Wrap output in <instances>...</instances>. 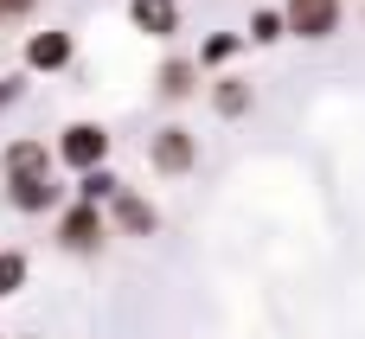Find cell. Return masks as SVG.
<instances>
[{
  "mask_svg": "<svg viewBox=\"0 0 365 339\" xmlns=\"http://www.w3.org/2000/svg\"><path fill=\"white\" fill-rule=\"evenodd\" d=\"M109 237H115V224H109V205L71 199L64 212H51V244H58L64 256H96Z\"/></svg>",
  "mask_w": 365,
  "mask_h": 339,
  "instance_id": "cell-1",
  "label": "cell"
},
{
  "mask_svg": "<svg viewBox=\"0 0 365 339\" xmlns=\"http://www.w3.org/2000/svg\"><path fill=\"white\" fill-rule=\"evenodd\" d=\"M199 135L186 128V122H167V128H154L148 135V167L160 173V179H180V173H199Z\"/></svg>",
  "mask_w": 365,
  "mask_h": 339,
  "instance_id": "cell-2",
  "label": "cell"
},
{
  "mask_svg": "<svg viewBox=\"0 0 365 339\" xmlns=\"http://www.w3.org/2000/svg\"><path fill=\"white\" fill-rule=\"evenodd\" d=\"M109 128L103 122H64L58 128V167H71V173H90V167H109Z\"/></svg>",
  "mask_w": 365,
  "mask_h": 339,
  "instance_id": "cell-3",
  "label": "cell"
},
{
  "mask_svg": "<svg viewBox=\"0 0 365 339\" xmlns=\"http://www.w3.org/2000/svg\"><path fill=\"white\" fill-rule=\"evenodd\" d=\"M282 13H289V38L302 45H327L346 26V0H282Z\"/></svg>",
  "mask_w": 365,
  "mask_h": 339,
  "instance_id": "cell-4",
  "label": "cell"
},
{
  "mask_svg": "<svg viewBox=\"0 0 365 339\" xmlns=\"http://www.w3.org/2000/svg\"><path fill=\"white\" fill-rule=\"evenodd\" d=\"M6 205L19 218H45V212H64L71 199H64V186L51 173H19V179H6Z\"/></svg>",
  "mask_w": 365,
  "mask_h": 339,
  "instance_id": "cell-5",
  "label": "cell"
},
{
  "mask_svg": "<svg viewBox=\"0 0 365 339\" xmlns=\"http://www.w3.org/2000/svg\"><path fill=\"white\" fill-rule=\"evenodd\" d=\"M19 58H26V71H45V77H51V71H64V64L77 58V38H71L64 26H45V32H32V38H26V51H19Z\"/></svg>",
  "mask_w": 365,
  "mask_h": 339,
  "instance_id": "cell-6",
  "label": "cell"
},
{
  "mask_svg": "<svg viewBox=\"0 0 365 339\" xmlns=\"http://www.w3.org/2000/svg\"><path fill=\"white\" fill-rule=\"evenodd\" d=\"M205 90V64L199 58H167L160 71H154V96L160 103H192Z\"/></svg>",
  "mask_w": 365,
  "mask_h": 339,
  "instance_id": "cell-7",
  "label": "cell"
},
{
  "mask_svg": "<svg viewBox=\"0 0 365 339\" xmlns=\"http://www.w3.org/2000/svg\"><path fill=\"white\" fill-rule=\"evenodd\" d=\"M109 224H115V237H160V205L154 199H141V192H122L115 205H109Z\"/></svg>",
  "mask_w": 365,
  "mask_h": 339,
  "instance_id": "cell-8",
  "label": "cell"
},
{
  "mask_svg": "<svg viewBox=\"0 0 365 339\" xmlns=\"http://www.w3.org/2000/svg\"><path fill=\"white\" fill-rule=\"evenodd\" d=\"M58 167V147H45V141H6V154H0V179H19V173H51Z\"/></svg>",
  "mask_w": 365,
  "mask_h": 339,
  "instance_id": "cell-9",
  "label": "cell"
},
{
  "mask_svg": "<svg viewBox=\"0 0 365 339\" xmlns=\"http://www.w3.org/2000/svg\"><path fill=\"white\" fill-rule=\"evenodd\" d=\"M128 26L148 38H173L180 32V0H128Z\"/></svg>",
  "mask_w": 365,
  "mask_h": 339,
  "instance_id": "cell-10",
  "label": "cell"
},
{
  "mask_svg": "<svg viewBox=\"0 0 365 339\" xmlns=\"http://www.w3.org/2000/svg\"><path fill=\"white\" fill-rule=\"evenodd\" d=\"M205 96H212V109H218L225 122H237V115H250V109H257L250 77H212V83H205Z\"/></svg>",
  "mask_w": 365,
  "mask_h": 339,
  "instance_id": "cell-11",
  "label": "cell"
},
{
  "mask_svg": "<svg viewBox=\"0 0 365 339\" xmlns=\"http://www.w3.org/2000/svg\"><path fill=\"white\" fill-rule=\"evenodd\" d=\"M128 186L115 179V167H90V173H77V186H71V199H90V205H115Z\"/></svg>",
  "mask_w": 365,
  "mask_h": 339,
  "instance_id": "cell-12",
  "label": "cell"
},
{
  "mask_svg": "<svg viewBox=\"0 0 365 339\" xmlns=\"http://www.w3.org/2000/svg\"><path fill=\"white\" fill-rule=\"evenodd\" d=\"M244 38H250V45H276V38H289V13H282V6H257L250 26H244Z\"/></svg>",
  "mask_w": 365,
  "mask_h": 339,
  "instance_id": "cell-13",
  "label": "cell"
},
{
  "mask_svg": "<svg viewBox=\"0 0 365 339\" xmlns=\"http://www.w3.org/2000/svg\"><path fill=\"white\" fill-rule=\"evenodd\" d=\"M244 45H250L244 32H212V38L199 45V64H205V71H218V64H231V58H237Z\"/></svg>",
  "mask_w": 365,
  "mask_h": 339,
  "instance_id": "cell-14",
  "label": "cell"
},
{
  "mask_svg": "<svg viewBox=\"0 0 365 339\" xmlns=\"http://www.w3.org/2000/svg\"><path fill=\"white\" fill-rule=\"evenodd\" d=\"M19 288H26V256L19 250H0V301L19 295Z\"/></svg>",
  "mask_w": 365,
  "mask_h": 339,
  "instance_id": "cell-15",
  "label": "cell"
},
{
  "mask_svg": "<svg viewBox=\"0 0 365 339\" xmlns=\"http://www.w3.org/2000/svg\"><path fill=\"white\" fill-rule=\"evenodd\" d=\"M19 90H26V83H19V77H0V115H6V109H13V103H19Z\"/></svg>",
  "mask_w": 365,
  "mask_h": 339,
  "instance_id": "cell-16",
  "label": "cell"
},
{
  "mask_svg": "<svg viewBox=\"0 0 365 339\" xmlns=\"http://www.w3.org/2000/svg\"><path fill=\"white\" fill-rule=\"evenodd\" d=\"M0 13L6 19H26V13H38V0H0Z\"/></svg>",
  "mask_w": 365,
  "mask_h": 339,
  "instance_id": "cell-17",
  "label": "cell"
},
{
  "mask_svg": "<svg viewBox=\"0 0 365 339\" xmlns=\"http://www.w3.org/2000/svg\"><path fill=\"white\" fill-rule=\"evenodd\" d=\"M0 19H6V13H0Z\"/></svg>",
  "mask_w": 365,
  "mask_h": 339,
  "instance_id": "cell-18",
  "label": "cell"
},
{
  "mask_svg": "<svg viewBox=\"0 0 365 339\" xmlns=\"http://www.w3.org/2000/svg\"><path fill=\"white\" fill-rule=\"evenodd\" d=\"M0 339H6V333H0Z\"/></svg>",
  "mask_w": 365,
  "mask_h": 339,
  "instance_id": "cell-19",
  "label": "cell"
}]
</instances>
